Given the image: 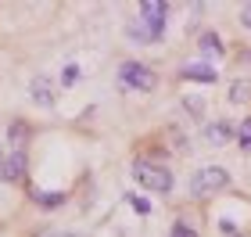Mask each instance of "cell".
<instances>
[{
    "label": "cell",
    "instance_id": "obj_15",
    "mask_svg": "<svg viewBox=\"0 0 251 237\" xmlns=\"http://www.w3.org/2000/svg\"><path fill=\"white\" fill-rule=\"evenodd\" d=\"M0 162H4V148H0Z\"/></svg>",
    "mask_w": 251,
    "mask_h": 237
},
{
    "label": "cell",
    "instance_id": "obj_5",
    "mask_svg": "<svg viewBox=\"0 0 251 237\" xmlns=\"http://www.w3.org/2000/svg\"><path fill=\"white\" fill-rule=\"evenodd\" d=\"M0 176H4L7 184H22V180H25V155H22V151L4 155V162H0Z\"/></svg>",
    "mask_w": 251,
    "mask_h": 237
},
{
    "label": "cell",
    "instance_id": "obj_1",
    "mask_svg": "<svg viewBox=\"0 0 251 237\" xmlns=\"http://www.w3.org/2000/svg\"><path fill=\"white\" fill-rule=\"evenodd\" d=\"M133 176L136 184L147 187V190H158V194H169L173 190V173H169L165 165H154V162H133Z\"/></svg>",
    "mask_w": 251,
    "mask_h": 237
},
{
    "label": "cell",
    "instance_id": "obj_12",
    "mask_svg": "<svg viewBox=\"0 0 251 237\" xmlns=\"http://www.w3.org/2000/svg\"><path fill=\"white\" fill-rule=\"evenodd\" d=\"M248 94H251L248 83H233V86H230V101H244Z\"/></svg>",
    "mask_w": 251,
    "mask_h": 237
},
{
    "label": "cell",
    "instance_id": "obj_14",
    "mask_svg": "<svg viewBox=\"0 0 251 237\" xmlns=\"http://www.w3.org/2000/svg\"><path fill=\"white\" fill-rule=\"evenodd\" d=\"M241 22H244V26H248V29H251V4H248V7H244V11H241Z\"/></svg>",
    "mask_w": 251,
    "mask_h": 237
},
{
    "label": "cell",
    "instance_id": "obj_4",
    "mask_svg": "<svg viewBox=\"0 0 251 237\" xmlns=\"http://www.w3.org/2000/svg\"><path fill=\"white\" fill-rule=\"evenodd\" d=\"M165 11H169V4H162V0H144V4H140V29H144L151 40L162 36V29H165Z\"/></svg>",
    "mask_w": 251,
    "mask_h": 237
},
{
    "label": "cell",
    "instance_id": "obj_3",
    "mask_svg": "<svg viewBox=\"0 0 251 237\" xmlns=\"http://www.w3.org/2000/svg\"><path fill=\"white\" fill-rule=\"evenodd\" d=\"M119 83L129 86V90H154V72L147 69L144 61H122L119 65Z\"/></svg>",
    "mask_w": 251,
    "mask_h": 237
},
{
    "label": "cell",
    "instance_id": "obj_6",
    "mask_svg": "<svg viewBox=\"0 0 251 237\" xmlns=\"http://www.w3.org/2000/svg\"><path fill=\"white\" fill-rule=\"evenodd\" d=\"M32 101L43 105V108L54 105V83H50L47 76H36V79H32Z\"/></svg>",
    "mask_w": 251,
    "mask_h": 237
},
{
    "label": "cell",
    "instance_id": "obj_11",
    "mask_svg": "<svg viewBox=\"0 0 251 237\" xmlns=\"http://www.w3.org/2000/svg\"><path fill=\"white\" fill-rule=\"evenodd\" d=\"M79 83V65H65L61 69V86H75Z\"/></svg>",
    "mask_w": 251,
    "mask_h": 237
},
{
    "label": "cell",
    "instance_id": "obj_7",
    "mask_svg": "<svg viewBox=\"0 0 251 237\" xmlns=\"http://www.w3.org/2000/svg\"><path fill=\"white\" fill-rule=\"evenodd\" d=\"M179 76L190 79V83H215V79H219V72H215L212 65H183Z\"/></svg>",
    "mask_w": 251,
    "mask_h": 237
},
{
    "label": "cell",
    "instance_id": "obj_10",
    "mask_svg": "<svg viewBox=\"0 0 251 237\" xmlns=\"http://www.w3.org/2000/svg\"><path fill=\"white\" fill-rule=\"evenodd\" d=\"M233 137H237V144H241L244 151H251V119H244V122H241V130H237Z\"/></svg>",
    "mask_w": 251,
    "mask_h": 237
},
{
    "label": "cell",
    "instance_id": "obj_2",
    "mask_svg": "<svg viewBox=\"0 0 251 237\" xmlns=\"http://www.w3.org/2000/svg\"><path fill=\"white\" fill-rule=\"evenodd\" d=\"M226 184H230V173H226L223 165H204L190 180V194L194 198H208V194H215V190H223Z\"/></svg>",
    "mask_w": 251,
    "mask_h": 237
},
{
    "label": "cell",
    "instance_id": "obj_9",
    "mask_svg": "<svg viewBox=\"0 0 251 237\" xmlns=\"http://www.w3.org/2000/svg\"><path fill=\"white\" fill-rule=\"evenodd\" d=\"M201 54H223V43H219L215 32H204L201 36Z\"/></svg>",
    "mask_w": 251,
    "mask_h": 237
},
{
    "label": "cell",
    "instance_id": "obj_13",
    "mask_svg": "<svg viewBox=\"0 0 251 237\" xmlns=\"http://www.w3.org/2000/svg\"><path fill=\"white\" fill-rule=\"evenodd\" d=\"M173 237H198V230L187 227V223H173Z\"/></svg>",
    "mask_w": 251,
    "mask_h": 237
},
{
    "label": "cell",
    "instance_id": "obj_8",
    "mask_svg": "<svg viewBox=\"0 0 251 237\" xmlns=\"http://www.w3.org/2000/svg\"><path fill=\"white\" fill-rule=\"evenodd\" d=\"M230 137H233V126H230V122H212V126L204 130V140L215 144V148H219V144H226Z\"/></svg>",
    "mask_w": 251,
    "mask_h": 237
}]
</instances>
